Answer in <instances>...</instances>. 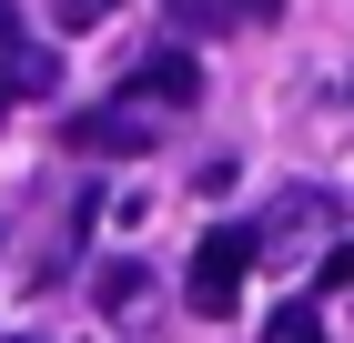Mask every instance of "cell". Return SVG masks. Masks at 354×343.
<instances>
[{"instance_id":"cell-1","label":"cell","mask_w":354,"mask_h":343,"mask_svg":"<svg viewBox=\"0 0 354 343\" xmlns=\"http://www.w3.org/2000/svg\"><path fill=\"white\" fill-rule=\"evenodd\" d=\"M243 273H253V233H203L192 242V273H183V293H192V313H233L243 303Z\"/></svg>"},{"instance_id":"cell-2","label":"cell","mask_w":354,"mask_h":343,"mask_svg":"<svg viewBox=\"0 0 354 343\" xmlns=\"http://www.w3.org/2000/svg\"><path fill=\"white\" fill-rule=\"evenodd\" d=\"M61 141L91 152V161H142V152H152V121H142V111H71Z\"/></svg>"},{"instance_id":"cell-3","label":"cell","mask_w":354,"mask_h":343,"mask_svg":"<svg viewBox=\"0 0 354 343\" xmlns=\"http://www.w3.org/2000/svg\"><path fill=\"white\" fill-rule=\"evenodd\" d=\"M122 101H203V71H192L183 51H152V61H132Z\"/></svg>"},{"instance_id":"cell-4","label":"cell","mask_w":354,"mask_h":343,"mask_svg":"<svg viewBox=\"0 0 354 343\" xmlns=\"http://www.w3.org/2000/svg\"><path fill=\"white\" fill-rule=\"evenodd\" d=\"M91 303H102V313H111V323H132V313H142V303H152V273H142V263H111V273H102V283H91Z\"/></svg>"},{"instance_id":"cell-5","label":"cell","mask_w":354,"mask_h":343,"mask_svg":"<svg viewBox=\"0 0 354 343\" xmlns=\"http://www.w3.org/2000/svg\"><path fill=\"white\" fill-rule=\"evenodd\" d=\"M263 343H324V313H314V303H283V313L263 323Z\"/></svg>"},{"instance_id":"cell-6","label":"cell","mask_w":354,"mask_h":343,"mask_svg":"<svg viewBox=\"0 0 354 343\" xmlns=\"http://www.w3.org/2000/svg\"><path fill=\"white\" fill-rule=\"evenodd\" d=\"M213 21H243V30H263V21H283V0H213Z\"/></svg>"},{"instance_id":"cell-7","label":"cell","mask_w":354,"mask_h":343,"mask_svg":"<svg viewBox=\"0 0 354 343\" xmlns=\"http://www.w3.org/2000/svg\"><path fill=\"white\" fill-rule=\"evenodd\" d=\"M51 10H61V30H102L111 21V0H51Z\"/></svg>"},{"instance_id":"cell-8","label":"cell","mask_w":354,"mask_h":343,"mask_svg":"<svg viewBox=\"0 0 354 343\" xmlns=\"http://www.w3.org/2000/svg\"><path fill=\"white\" fill-rule=\"evenodd\" d=\"M0 61H21V10L0 0Z\"/></svg>"},{"instance_id":"cell-9","label":"cell","mask_w":354,"mask_h":343,"mask_svg":"<svg viewBox=\"0 0 354 343\" xmlns=\"http://www.w3.org/2000/svg\"><path fill=\"white\" fill-rule=\"evenodd\" d=\"M324 283H354V242H334V253H324Z\"/></svg>"},{"instance_id":"cell-10","label":"cell","mask_w":354,"mask_h":343,"mask_svg":"<svg viewBox=\"0 0 354 343\" xmlns=\"http://www.w3.org/2000/svg\"><path fill=\"white\" fill-rule=\"evenodd\" d=\"M0 111H10V91H0Z\"/></svg>"},{"instance_id":"cell-11","label":"cell","mask_w":354,"mask_h":343,"mask_svg":"<svg viewBox=\"0 0 354 343\" xmlns=\"http://www.w3.org/2000/svg\"><path fill=\"white\" fill-rule=\"evenodd\" d=\"M21 343H30V333H21Z\"/></svg>"}]
</instances>
